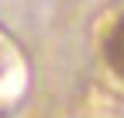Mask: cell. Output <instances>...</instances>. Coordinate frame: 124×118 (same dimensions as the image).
<instances>
[{
	"label": "cell",
	"instance_id": "1",
	"mask_svg": "<svg viewBox=\"0 0 124 118\" xmlns=\"http://www.w3.org/2000/svg\"><path fill=\"white\" fill-rule=\"evenodd\" d=\"M103 59L117 77H124V18H117L103 35Z\"/></svg>",
	"mask_w": 124,
	"mask_h": 118
},
{
	"label": "cell",
	"instance_id": "2",
	"mask_svg": "<svg viewBox=\"0 0 124 118\" xmlns=\"http://www.w3.org/2000/svg\"><path fill=\"white\" fill-rule=\"evenodd\" d=\"M14 56H17V49H14V45H10V38L0 31V83H4V77L10 73ZM0 118H7V111H4V101H0Z\"/></svg>",
	"mask_w": 124,
	"mask_h": 118
}]
</instances>
